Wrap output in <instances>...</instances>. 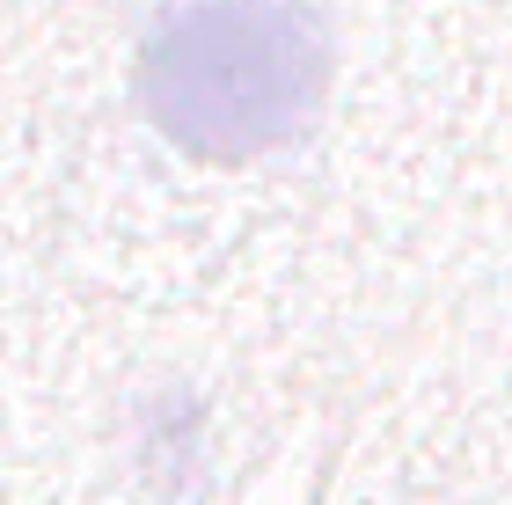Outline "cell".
Here are the masks:
<instances>
[{"label": "cell", "instance_id": "1", "mask_svg": "<svg viewBox=\"0 0 512 505\" xmlns=\"http://www.w3.org/2000/svg\"><path fill=\"white\" fill-rule=\"evenodd\" d=\"M337 81L315 0H161L139 37V103L191 162L235 169L308 140Z\"/></svg>", "mask_w": 512, "mask_h": 505}]
</instances>
